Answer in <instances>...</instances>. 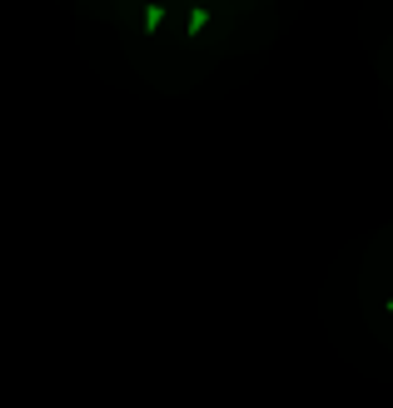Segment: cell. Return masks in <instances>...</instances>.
Masks as SVG:
<instances>
[{"instance_id": "obj_1", "label": "cell", "mask_w": 393, "mask_h": 408, "mask_svg": "<svg viewBox=\"0 0 393 408\" xmlns=\"http://www.w3.org/2000/svg\"><path fill=\"white\" fill-rule=\"evenodd\" d=\"M388 314H393V299H388Z\"/></svg>"}]
</instances>
